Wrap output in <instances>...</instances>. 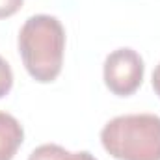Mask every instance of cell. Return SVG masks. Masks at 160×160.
<instances>
[{
	"label": "cell",
	"instance_id": "5",
	"mask_svg": "<svg viewBox=\"0 0 160 160\" xmlns=\"http://www.w3.org/2000/svg\"><path fill=\"white\" fill-rule=\"evenodd\" d=\"M69 155L71 153L58 143H43L30 153L28 160H69Z\"/></svg>",
	"mask_w": 160,
	"mask_h": 160
},
{
	"label": "cell",
	"instance_id": "8",
	"mask_svg": "<svg viewBox=\"0 0 160 160\" xmlns=\"http://www.w3.org/2000/svg\"><path fill=\"white\" fill-rule=\"evenodd\" d=\"M69 160H97V158L88 151H78V153H71Z\"/></svg>",
	"mask_w": 160,
	"mask_h": 160
},
{
	"label": "cell",
	"instance_id": "6",
	"mask_svg": "<svg viewBox=\"0 0 160 160\" xmlns=\"http://www.w3.org/2000/svg\"><path fill=\"white\" fill-rule=\"evenodd\" d=\"M13 88V71L9 63L0 56V99L6 97Z\"/></svg>",
	"mask_w": 160,
	"mask_h": 160
},
{
	"label": "cell",
	"instance_id": "3",
	"mask_svg": "<svg viewBox=\"0 0 160 160\" xmlns=\"http://www.w3.org/2000/svg\"><path fill=\"white\" fill-rule=\"evenodd\" d=\"M145 65L143 58L128 47L112 50L102 65V78L106 88L118 95V97H128L136 93L143 82Z\"/></svg>",
	"mask_w": 160,
	"mask_h": 160
},
{
	"label": "cell",
	"instance_id": "1",
	"mask_svg": "<svg viewBox=\"0 0 160 160\" xmlns=\"http://www.w3.org/2000/svg\"><path fill=\"white\" fill-rule=\"evenodd\" d=\"M19 54L24 69L39 84H48L60 77L65 54V30L52 15H32L19 32Z\"/></svg>",
	"mask_w": 160,
	"mask_h": 160
},
{
	"label": "cell",
	"instance_id": "9",
	"mask_svg": "<svg viewBox=\"0 0 160 160\" xmlns=\"http://www.w3.org/2000/svg\"><path fill=\"white\" fill-rule=\"evenodd\" d=\"M153 89H155V93L160 97V63L155 67V71H153Z\"/></svg>",
	"mask_w": 160,
	"mask_h": 160
},
{
	"label": "cell",
	"instance_id": "4",
	"mask_svg": "<svg viewBox=\"0 0 160 160\" xmlns=\"http://www.w3.org/2000/svg\"><path fill=\"white\" fill-rule=\"evenodd\" d=\"M24 142V128L19 119L8 112H0V160H13Z\"/></svg>",
	"mask_w": 160,
	"mask_h": 160
},
{
	"label": "cell",
	"instance_id": "2",
	"mask_svg": "<svg viewBox=\"0 0 160 160\" xmlns=\"http://www.w3.org/2000/svg\"><path fill=\"white\" fill-rule=\"evenodd\" d=\"M101 143L116 160H160V118L155 114L118 116L102 127Z\"/></svg>",
	"mask_w": 160,
	"mask_h": 160
},
{
	"label": "cell",
	"instance_id": "7",
	"mask_svg": "<svg viewBox=\"0 0 160 160\" xmlns=\"http://www.w3.org/2000/svg\"><path fill=\"white\" fill-rule=\"evenodd\" d=\"M22 4L24 0H0V19L13 17L22 8Z\"/></svg>",
	"mask_w": 160,
	"mask_h": 160
}]
</instances>
